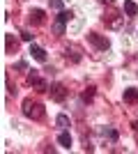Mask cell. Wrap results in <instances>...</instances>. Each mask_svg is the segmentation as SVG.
<instances>
[{
  "mask_svg": "<svg viewBox=\"0 0 138 154\" xmlns=\"http://www.w3.org/2000/svg\"><path fill=\"white\" fill-rule=\"evenodd\" d=\"M101 2H108V5H111V2H113V0H101Z\"/></svg>",
  "mask_w": 138,
  "mask_h": 154,
  "instance_id": "obj_18",
  "label": "cell"
},
{
  "mask_svg": "<svg viewBox=\"0 0 138 154\" xmlns=\"http://www.w3.org/2000/svg\"><path fill=\"white\" fill-rule=\"evenodd\" d=\"M104 21H106V26H108V28H115V30H118V28H122L124 16H120L118 12H111L108 16H104Z\"/></svg>",
  "mask_w": 138,
  "mask_h": 154,
  "instance_id": "obj_4",
  "label": "cell"
},
{
  "mask_svg": "<svg viewBox=\"0 0 138 154\" xmlns=\"http://www.w3.org/2000/svg\"><path fill=\"white\" fill-rule=\"evenodd\" d=\"M23 113H26V117H30V120H41L46 110H44V106H41L39 101L26 99V101H23Z\"/></svg>",
  "mask_w": 138,
  "mask_h": 154,
  "instance_id": "obj_1",
  "label": "cell"
},
{
  "mask_svg": "<svg viewBox=\"0 0 138 154\" xmlns=\"http://www.w3.org/2000/svg\"><path fill=\"white\" fill-rule=\"evenodd\" d=\"M72 16H74L72 12H67V9H62V12H60V16H58V19H62V21H65V23H67V21L72 19Z\"/></svg>",
  "mask_w": 138,
  "mask_h": 154,
  "instance_id": "obj_15",
  "label": "cell"
},
{
  "mask_svg": "<svg viewBox=\"0 0 138 154\" xmlns=\"http://www.w3.org/2000/svg\"><path fill=\"white\" fill-rule=\"evenodd\" d=\"M92 97H94V88L90 85V88L83 92V101H85V103H87V101H92Z\"/></svg>",
  "mask_w": 138,
  "mask_h": 154,
  "instance_id": "obj_14",
  "label": "cell"
},
{
  "mask_svg": "<svg viewBox=\"0 0 138 154\" xmlns=\"http://www.w3.org/2000/svg\"><path fill=\"white\" fill-rule=\"evenodd\" d=\"M30 53H32V58L35 60H39V62H44V60H46V51H44V48H41V46H30Z\"/></svg>",
  "mask_w": 138,
  "mask_h": 154,
  "instance_id": "obj_7",
  "label": "cell"
},
{
  "mask_svg": "<svg viewBox=\"0 0 138 154\" xmlns=\"http://www.w3.org/2000/svg\"><path fill=\"white\" fill-rule=\"evenodd\" d=\"M87 39L97 46L99 51H108V46H111V42H108L106 37H101V35H97V32H90V35H87Z\"/></svg>",
  "mask_w": 138,
  "mask_h": 154,
  "instance_id": "obj_3",
  "label": "cell"
},
{
  "mask_svg": "<svg viewBox=\"0 0 138 154\" xmlns=\"http://www.w3.org/2000/svg\"><path fill=\"white\" fill-rule=\"evenodd\" d=\"M65 97H67V90H65V85H53V88H51V99H53V101H62V99H65Z\"/></svg>",
  "mask_w": 138,
  "mask_h": 154,
  "instance_id": "obj_5",
  "label": "cell"
},
{
  "mask_svg": "<svg viewBox=\"0 0 138 154\" xmlns=\"http://www.w3.org/2000/svg\"><path fill=\"white\" fill-rule=\"evenodd\" d=\"M28 85H32V88H35L37 92H46V90H48V83H44V81H41L37 71L28 74Z\"/></svg>",
  "mask_w": 138,
  "mask_h": 154,
  "instance_id": "obj_2",
  "label": "cell"
},
{
  "mask_svg": "<svg viewBox=\"0 0 138 154\" xmlns=\"http://www.w3.org/2000/svg\"><path fill=\"white\" fill-rule=\"evenodd\" d=\"M55 124H58L60 129H67V127H69V117H67V115H58V120H55Z\"/></svg>",
  "mask_w": 138,
  "mask_h": 154,
  "instance_id": "obj_13",
  "label": "cell"
},
{
  "mask_svg": "<svg viewBox=\"0 0 138 154\" xmlns=\"http://www.w3.org/2000/svg\"><path fill=\"white\" fill-rule=\"evenodd\" d=\"M51 7H53V9H60V12H62V2H60V0H51Z\"/></svg>",
  "mask_w": 138,
  "mask_h": 154,
  "instance_id": "obj_16",
  "label": "cell"
},
{
  "mask_svg": "<svg viewBox=\"0 0 138 154\" xmlns=\"http://www.w3.org/2000/svg\"><path fill=\"white\" fill-rule=\"evenodd\" d=\"M28 19H30L32 26H41V23H44V12H41V9H32Z\"/></svg>",
  "mask_w": 138,
  "mask_h": 154,
  "instance_id": "obj_6",
  "label": "cell"
},
{
  "mask_svg": "<svg viewBox=\"0 0 138 154\" xmlns=\"http://www.w3.org/2000/svg\"><path fill=\"white\" fill-rule=\"evenodd\" d=\"M124 101L127 103H136L138 101V90H133V88H129V90H124Z\"/></svg>",
  "mask_w": 138,
  "mask_h": 154,
  "instance_id": "obj_8",
  "label": "cell"
},
{
  "mask_svg": "<svg viewBox=\"0 0 138 154\" xmlns=\"http://www.w3.org/2000/svg\"><path fill=\"white\" fill-rule=\"evenodd\" d=\"M58 143L62 145V147L69 149V147H72V136L67 134V131H62V134H60V138H58Z\"/></svg>",
  "mask_w": 138,
  "mask_h": 154,
  "instance_id": "obj_10",
  "label": "cell"
},
{
  "mask_svg": "<svg viewBox=\"0 0 138 154\" xmlns=\"http://www.w3.org/2000/svg\"><path fill=\"white\" fill-rule=\"evenodd\" d=\"M21 37H23V39H26V42H32V35H30V32H26V30H23V32H21Z\"/></svg>",
  "mask_w": 138,
  "mask_h": 154,
  "instance_id": "obj_17",
  "label": "cell"
},
{
  "mask_svg": "<svg viewBox=\"0 0 138 154\" xmlns=\"http://www.w3.org/2000/svg\"><path fill=\"white\" fill-rule=\"evenodd\" d=\"M124 12L129 14V16H133V14L138 12V5H136V2H131V0H124Z\"/></svg>",
  "mask_w": 138,
  "mask_h": 154,
  "instance_id": "obj_11",
  "label": "cell"
},
{
  "mask_svg": "<svg viewBox=\"0 0 138 154\" xmlns=\"http://www.w3.org/2000/svg\"><path fill=\"white\" fill-rule=\"evenodd\" d=\"M53 32H55V35H65V21L62 19H58L53 23Z\"/></svg>",
  "mask_w": 138,
  "mask_h": 154,
  "instance_id": "obj_12",
  "label": "cell"
},
{
  "mask_svg": "<svg viewBox=\"0 0 138 154\" xmlns=\"http://www.w3.org/2000/svg\"><path fill=\"white\" fill-rule=\"evenodd\" d=\"M5 44H7V51H9V53L19 48V42L14 39V35H7V37H5Z\"/></svg>",
  "mask_w": 138,
  "mask_h": 154,
  "instance_id": "obj_9",
  "label": "cell"
}]
</instances>
